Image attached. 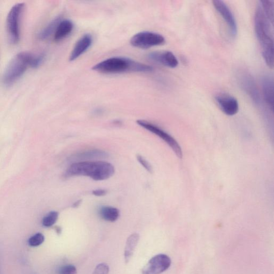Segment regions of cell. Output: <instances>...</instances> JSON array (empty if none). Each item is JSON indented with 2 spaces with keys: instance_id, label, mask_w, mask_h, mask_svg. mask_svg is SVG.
Segmentation results:
<instances>
[{
  "instance_id": "6da1fadb",
  "label": "cell",
  "mask_w": 274,
  "mask_h": 274,
  "mask_svg": "<svg viewBox=\"0 0 274 274\" xmlns=\"http://www.w3.org/2000/svg\"><path fill=\"white\" fill-rule=\"evenodd\" d=\"M45 60L44 55L21 52L10 62L3 76V84L6 87L14 85L29 68L36 69Z\"/></svg>"
},
{
  "instance_id": "7a4b0ae2",
  "label": "cell",
  "mask_w": 274,
  "mask_h": 274,
  "mask_svg": "<svg viewBox=\"0 0 274 274\" xmlns=\"http://www.w3.org/2000/svg\"><path fill=\"white\" fill-rule=\"evenodd\" d=\"M114 173L113 164L106 161H79L71 164L64 172V177H86L94 181H102L110 179Z\"/></svg>"
},
{
  "instance_id": "3957f363",
  "label": "cell",
  "mask_w": 274,
  "mask_h": 274,
  "mask_svg": "<svg viewBox=\"0 0 274 274\" xmlns=\"http://www.w3.org/2000/svg\"><path fill=\"white\" fill-rule=\"evenodd\" d=\"M255 30L261 48L262 57L268 67L273 68V42L270 22L260 6L257 7L255 16Z\"/></svg>"
},
{
  "instance_id": "277c9868",
  "label": "cell",
  "mask_w": 274,
  "mask_h": 274,
  "mask_svg": "<svg viewBox=\"0 0 274 274\" xmlns=\"http://www.w3.org/2000/svg\"><path fill=\"white\" fill-rule=\"evenodd\" d=\"M92 70L103 73L115 74L126 72H150L153 71V68L128 58L114 57L97 63Z\"/></svg>"
},
{
  "instance_id": "5b68a950",
  "label": "cell",
  "mask_w": 274,
  "mask_h": 274,
  "mask_svg": "<svg viewBox=\"0 0 274 274\" xmlns=\"http://www.w3.org/2000/svg\"><path fill=\"white\" fill-rule=\"evenodd\" d=\"M25 5L18 3L9 11L6 20V28L9 41L13 45L17 44L20 38V21Z\"/></svg>"
},
{
  "instance_id": "8992f818",
  "label": "cell",
  "mask_w": 274,
  "mask_h": 274,
  "mask_svg": "<svg viewBox=\"0 0 274 274\" xmlns=\"http://www.w3.org/2000/svg\"><path fill=\"white\" fill-rule=\"evenodd\" d=\"M165 42L166 39L163 36L158 33L148 31L139 32L130 40L131 45L141 49L161 46Z\"/></svg>"
},
{
  "instance_id": "52a82bcc",
  "label": "cell",
  "mask_w": 274,
  "mask_h": 274,
  "mask_svg": "<svg viewBox=\"0 0 274 274\" xmlns=\"http://www.w3.org/2000/svg\"><path fill=\"white\" fill-rule=\"evenodd\" d=\"M137 123L142 128H145L150 132L156 135L169 146L175 154L180 159L183 157V152L182 148L178 143L172 136L157 126L152 124L145 120H138Z\"/></svg>"
},
{
  "instance_id": "ba28073f",
  "label": "cell",
  "mask_w": 274,
  "mask_h": 274,
  "mask_svg": "<svg viewBox=\"0 0 274 274\" xmlns=\"http://www.w3.org/2000/svg\"><path fill=\"white\" fill-rule=\"evenodd\" d=\"M171 264L170 257L159 254L152 258L142 269V274H160L168 270Z\"/></svg>"
},
{
  "instance_id": "9c48e42d",
  "label": "cell",
  "mask_w": 274,
  "mask_h": 274,
  "mask_svg": "<svg viewBox=\"0 0 274 274\" xmlns=\"http://www.w3.org/2000/svg\"><path fill=\"white\" fill-rule=\"evenodd\" d=\"M213 4L217 12L225 20L230 34L233 37H235L237 34L238 28L236 19L232 10L224 2L220 0L213 1Z\"/></svg>"
},
{
  "instance_id": "30bf717a",
  "label": "cell",
  "mask_w": 274,
  "mask_h": 274,
  "mask_svg": "<svg viewBox=\"0 0 274 274\" xmlns=\"http://www.w3.org/2000/svg\"><path fill=\"white\" fill-rule=\"evenodd\" d=\"M215 99L221 110L226 115L233 116L238 113V102L233 96L226 93H221L216 95Z\"/></svg>"
},
{
  "instance_id": "8fae6325",
  "label": "cell",
  "mask_w": 274,
  "mask_h": 274,
  "mask_svg": "<svg viewBox=\"0 0 274 274\" xmlns=\"http://www.w3.org/2000/svg\"><path fill=\"white\" fill-rule=\"evenodd\" d=\"M151 61L170 68L178 66L179 61L173 53L170 51L154 52L148 55Z\"/></svg>"
},
{
  "instance_id": "7c38bea8",
  "label": "cell",
  "mask_w": 274,
  "mask_h": 274,
  "mask_svg": "<svg viewBox=\"0 0 274 274\" xmlns=\"http://www.w3.org/2000/svg\"><path fill=\"white\" fill-rule=\"evenodd\" d=\"M93 38L90 34L83 35L77 42L70 55V61L80 58L92 46Z\"/></svg>"
},
{
  "instance_id": "4fadbf2b",
  "label": "cell",
  "mask_w": 274,
  "mask_h": 274,
  "mask_svg": "<svg viewBox=\"0 0 274 274\" xmlns=\"http://www.w3.org/2000/svg\"><path fill=\"white\" fill-rule=\"evenodd\" d=\"M262 87L264 99L271 109L273 111V81L269 76H265L262 79Z\"/></svg>"
},
{
  "instance_id": "5bb4252c",
  "label": "cell",
  "mask_w": 274,
  "mask_h": 274,
  "mask_svg": "<svg viewBox=\"0 0 274 274\" xmlns=\"http://www.w3.org/2000/svg\"><path fill=\"white\" fill-rule=\"evenodd\" d=\"M73 28L74 26L71 20L62 19L54 35V40L59 42L67 37L71 34Z\"/></svg>"
},
{
  "instance_id": "9a60e30c",
  "label": "cell",
  "mask_w": 274,
  "mask_h": 274,
  "mask_svg": "<svg viewBox=\"0 0 274 274\" xmlns=\"http://www.w3.org/2000/svg\"><path fill=\"white\" fill-rule=\"evenodd\" d=\"M140 236L137 233L131 235L127 240L124 249V260L127 263L129 262L134 255L135 249L138 245Z\"/></svg>"
},
{
  "instance_id": "2e32d148",
  "label": "cell",
  "mask_w": 274,
  "mask_h": 274,
  "mask_svg": "<svg viewBox=\"0 0 274 274\" xmlns=\"http://www.w3.org/2000/svg\"><path fill=\"white\" fill-rule=\"evenodd\" d=\"M62 20L60 16L53 19L44 28L42 29L38 35V38L41 40H45L54 36L58 24Z\"/></svg>"
},
{
  "instance_id": "e0dca14e",
  "label": "cell",
  "mask_w": 274,
  "mask_h": 274,
  "mask_svg": "<svg viewBox=\"0 0 274 274\" xmlns=\"http://www.w3.org/2000/svg\"><path fill=\"white\" fill-rule=\"evenodd\" d=\"M98 214L103 220L113 222L118 220L120 212L117 208L112 206H103L98 211Z\"/></svg>"
},
{
  "instance_id": "ac0fdd59",
  "label": "cell",
  "mask_w": 274,
  "mask_h": 274,
  "mask_svg": "<svg viewBox=\"0 0 274 274\" xmlns=\"http://www.w3.org/2000/svg\"><path fill=\"white\" fill-rule=\"evenodd\" d=\"M242 85L244 88L256 102L259 101V96L256 85L251 77L248 75L242 76Z\"/></svg>"
},
{
  "instance_id": "d6986e66",
  "label": "cell",
  "mask_w": 274,
  "mask_h": 274,
  "mask_svg": "<svg viewBox=\"0 0 274 274\" xmlns=\"http://www.w3.org/2000/svg\"><path fill=\"white\" fill-rule=\"evenodd\" d=\"M107 156V153L103 151L98 150H92L80 153L74 157L75 159L85 161L87 160L97 158H104Z\"/></svg>"
},
{
  "instance_id": "ffe728a7",
  "label": "cell",
  "mask_w": 274,
  "mask_h": 274,
  "mask_svg": "<svg viewBox=\"0 0 274 274\" xmlns=\"http://www.w3.org/2000/svg\"><path fill=\"white\" fill-rule=\"evenodd\" d=\"M260 5L263 12L270 23L273 24V2L272 1H261Z\"/></svg>"
},
{
  "instance_id": "44dd1931",
  "label": "cell",
  "mask_w": 274,
  "mask_h": 274,
  "mask_svg": "<svg viewBox=\"0 0 274 274\" xmlns=\"http://www.w3.org/2000/svg\"><path fill=\"white\" fill-rule=\"evenodd\" d=\"M58 218V212L56 211L50 212L43 218L42 226L47 228L51 227L57 222Z\"/></svg>"
},
{
  "instance_id": "7402d4cb",
  "label": "cell",
  "mask_w": 274,
  "mask_h": 274,
  "mask_svg": "<svg viewBox=\"0 0 274 274\" xmlns=\"http://www.w3.org/2000/svg\"><path fill=\"white\" fill-rule=\"evenodd\" d=\"M45 241V236L41 233H37L29 239L28 244L32 247H37Z\"/></svg>"
},
{
  "instance_id": "603a6c76",
  "label": "cell",
  "mask_w": 274,
  "mask_h": 274,
  "mask_svg": "<svg viewBox=\"0 0 274 274\" xmlns=\"http://www.w3.org/2000/svg\"><path fill=\"white\" fill-rule=\"evenodd\" d=\"M78 270L73 265H66L61 267L58 270V274H77Z\"/></svg>"
},
{
  "instance_id": "cb8c5ba5",
  "label": "cell",
  "mask_w": 274,
  "mask_h": 274,
  "mask_svg": "<svg viewBox=\"0 0 274 274\" xmlns=\"http://www.w3.org/2000/svg\"><path fill=\"white\" fill-rule=\"evenodd\" d=\"M109 272V267L105 263L97 265L92 274H108Z\"/></svg>"
},
{
  "instance_id": "d4e9b609",
  "label": "cell",
  "mask_w": 274,
  "mask_h": 274,
  "mask_svg": "<svg viewBox=\"0 0 274 274\" xmlns=\"http://www.w3.org/2000/svg\"><path fill=\"white\" fill-rule=\"evenodd\" d=\"M137 159L140 163L141 165L147 171L150 173L153 172V168L151 164L143 157L140 155L137 156Z\"/></svg>"
},
{
  "instance_id": "484cf974",
  "label": "cell",
  "mask_w": 274,
  "mask_h": 274,
  "mask_svg": "<svg viewBox=\"0 0 274 274\" xmlns=\"http://www.w3.org/2000/svg\"><path fill=\"white\" fill-rule=\"evenodd\" d=\"M92 194L97 196H102L107 194V191L105 189H97L93 190Z\"/></svg>"
},
{
  "instance_id": "4316f807",
  "label": "cell",
  "mask_w": 274,
  "mask_h": 274,
  "mask_svg": "<svg viewBox=\"0 0 274 274\" xmlns=\"http://www.w3.org/2000/svg\"><path fill=\"white\" fill-rule=\"evenodd\" d=\"M82 203V201L80 200V201H78V202H76V203H74L73 205H72V207L73 208H77V207H78Z\"/></svg>"
}]
</instances>
